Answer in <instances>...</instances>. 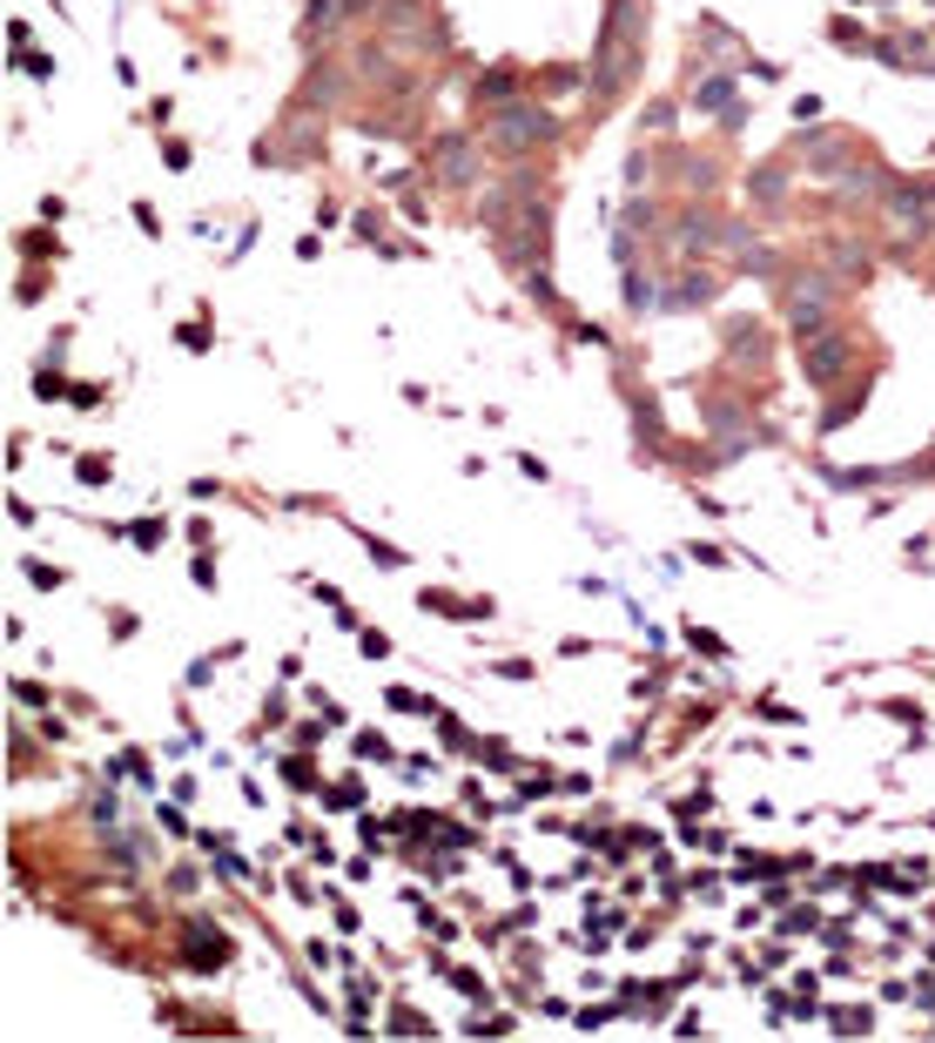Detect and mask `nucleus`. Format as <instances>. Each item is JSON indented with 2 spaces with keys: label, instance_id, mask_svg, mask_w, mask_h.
<instances>
[{
  "label": "nucleus",
  "instance_id": "obj_1",
  "mask_svg": "<svg viewBox=\"0 0 935 1043\" xmlns=\"http://www.w3.org/2000/svg\"><path fill=\"white\" fill-rule=\"evenodd\" d=\"M553 115L545 108H532V101H505V108H491L485 115V148H499V155H525V148H538V142H553Z\"/></svg>",
  "mask_w": 935,
  "mask_h": 1043
},
{
  "label": "nucleus",
  "instance_id": "obj_2",
  "mask_svg": "<svg viewBox=\"0 0 935 1043\" xmlns=\"http://www.w3.org/2000/svg\"><path fill=\"white\" fill-rule=\"evenodd\" d=\"M828 310H835V277L808 269V277L788 284V323H794L801 337H821V331H828Z\"/></svg>",
  "mask_w": 935,
  "mask_h": 1043
},
{
  "label": "nucleus",
  "instance_id": "obj_3",
  "mask_svg": "<svg viewBox=\"0 0 935 1043\" xmlns=\"http://www.w3.org/2000/svg\"><path fill=\"white\" fill-rule=\"evenodd\" d=\"M842 364H848V337H835V331L801 337V370H808V384H828V377H842Z\"/></svg>",
  "mask_w": 935,
  "mask_h": 1043
},
{
  "label": "nucleus",
  "instance_id": "obj_4",
  "mask_svg": "<svg viewBox=\"0 0 935 1043\" xmlns=\"http://www.w3.org/2000/svg\"><path fill=\"white\" fill-rule=\"evenodd\" d=\"M431 155L445 162V182H471V176H478V142H471V135H437Z\"/></svg>",
  "mask_w": 935,
  "mask_h": 1043
},
{
  "label": "nucleus",
  "instance_id": "obj_5",
  "mask_svg": "<svg viewBox=\"0 0 935 1043\" xmlns=\"http://www.w3.org/2000/svg\"><path fill=\"white\" fill-rule=\"evenodd\" d=\"M512 88H519V75H512V68H491V75H478L471 101H478L485 115H491V108H505V101H512Z\"/></svg>",
  "mask_w": 935,
  "mask_h": 1043
},
{
  "label": "nucleus",
  "instance_id": "obj_6",
  "mask_svg": "<svg viewBox=\"0 0 935 1043\" xmlns=\"http://www.w3.org/2000/svg\"><path fill=\"white\" fill-rule=\"evenodd\" d=\"M693 101H700V108H734V81H727V75H706V81L693 88Z\"/></svg>",
  "mask_w": 935,
  "mask_h": 1043
}]
</instances>
